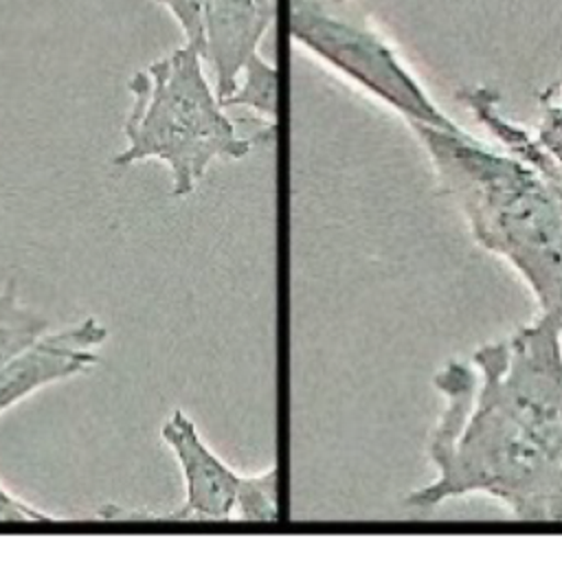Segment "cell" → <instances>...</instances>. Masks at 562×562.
<instances>
[{"label":"cell","instance_id":"1","mask_svg":"<svg viewBox=\"0 0 562 562\" xmlns=\"http://www.w3.org/2000/svg\"><path fill=\"white\" fill-rule=\"evenodd\" d=\"M435 386L443 408L428 439L435 479L404 505L432 509L485 494L518 520L562 522V327L538 321L450 360Z\"/></svg>","mask_w":562,"mask_h":562},{"label":"cell","instance_id":"2","mask_svg":"<svg viewBox=\"0 0 562 562\" xmlns=\"http://www.w3.org/2000/svg\"><path fill=\"white\" fill-rule=\"evenodd\" d=\"M474 241L503 257L562 327V204L538 167L465 130L408 125Z\"/></svg>","mask_w":562,"mask_h":562},{"label":"cell","instance_id":"3","mask_svg":"<svg viewBox=\"0 0 562 562\" xmlns=\"http://www.w3.org/2000/svg\"><path fill=\"white\" fill-rule=\"evenodd\" d=\"M202 61V53L184 42L127 81L132 103L123 121L125 147L112 156V162L116 167L145 160L165 165L173 198H189L213 162L248 156L252 145L270 138L277 127L270 125L255 138L239 136Z\"/></svg>","mask_w":562,"mask_h":562},{"label":"cell","instance_id":"4","mask_svg":"<svg viewBox=\"0 0 562 562\" xmlns=\"http://www.w3.org/2000/svg\"><path fill=\"white\" fill-rule=\"evenodd\" d=\"M292 42L406 125L461 130L426 92L358 0H290Z\"/></svg>","mask_w":562,"mask_h":562},{"label":"cell","instance_id":"5","mask_svg":"<svg viewBox=\"0 0 562 562\" xmlns=\"http://www.w3.org/2000/svg\"><path fill=\"white\" fill-rule=\"evenodd\" d=\"M160 441L171 450L182 476V505L167 520H233L239 472L233 470L200 435L195 422L176 408L160 426Z\"/></svg>","mask_w":562,"mask_h":562},{"label":"cell","instance_id":"6","mask_svg":"<svg viewBox=\"0 0 562 562\" xmlns=\"http://www.w3.org/2000/svg\"><path fill=\"white\" fill-rule=\"evenodd\" d=\"M105 340L108 327L97 316H86L57 331H44L0 367V415L44 386L88 373L99 364V347Z\"/></svg>","mask_w":562,"mask_h":562},{"label":"cell","instance_id":"7","mask_svg":"<svg viewBox=\"0 0 562 562\" xmlns=\"http://www.w3.org/2000/svg\"><path fill=\"white\" fill-rule=\"evenodd\" d=\"M274 0H202V57L224 101L274 22Z\"/></svg>","mask_w":562,"mask_h":562},{"label":"cell","instance_id":"8","mask_svg":"<svg viewBox=\"0 0 562 562\" xmlns=\"http://www.w3.org/2000/svg\"><path fill=\"white\" fill-rule=\"evenodd\" d=\"M459 101L476 116V121L509 151L529 160L533 167L542 171V176L553 187L560 204H562V167L540 147L536 136L522 130L518 123L509 121L498 105V94L487 86H472L459 92Z\"/></svg>","mask_w":562,"mask_h":562},{"label":"cell","instance_id":"9","mask_svg":"<svg viewBox=\"0 0 562 562\" xmlns=\"http://www.w3.org/2000/svg\"><path fill=\"white\" fill-rule=\"evenodd\" d=\"M224 108H246L277 125L279 116V70L259 53H255L241 68L235 90L222 101Z\"/></svg>","mask_w":562,"mask_h":562},{"label":"cell","instance_id":"10","mask_svg":"<svg viewBox=\"0 0 562 562\" xmlns=\"http://www.w3.org/2000/svg\"><path fill=\"white\" fill-rule=\"evenodd\" d=\"M44 331H48V321L20 301L15 279H9L0 290V367L33 345Z\"/></svg>","mask_w":562,"mask_h":562},{"label":"cell","instance_id":"11","mask_svg":"<svg viewBox=\"0 0 562 562\" xmlns=\"http://www.w3.org/2000/svg\"><path fill=\"white\" fill-rule=\"evenodd\" d=\"M233 520L241 522H277L279 520V468L270 465L261 472L239 474Z\"/></svg>","mask_w":562,"mask_h":562},{"label":"cell","instance_id":"12","mask_svg":"<svg viewBox=\"0 0 562 562\" xmlns=\"http://www.w3.org/2000/svg\"><path fill=\"white\" fill-rule=\"evenodd\" d=\"M536 140L562 167V101H558V86L547 88L540 97V123Z\"/></svg>","mask_w":562,"mask_h":562},{"label":"cell","instance_id":"13","mask_svg":"<svg viewBox=\"0 0 562 562\" xmlns=\"http://www.w3.org/2000/svg\"><path fill=\"white\" fill-rule=\"evenodd\" d=\"M180 26L184 42L202 53V0H156Z\"/></svg>","mask_w":562,"mask_h":562},{"label":"cell","instance_id":"14","mask_svg":"<svg viewBox=\"0 0 562 562\" xmlns=\"http://www.w3.org/2000/svg\"><path fill=\"white\" fill-rule=\"evenodd\" d=\"M59 516H53L13 494L0 481V522H59Z\"/></svg>","mask_w":562,"mask_h":562},{"label":"cell","instance_id":"15","mask_svg":"<svg viewBox=\"0 0 562 562\" xmlns=\"http://www.w3.org/2000/svg\"><path fill=\"white\" fill-rule=\"evenodd\" d=\"M560 88H562V81H560Z\"/></svg>","mask_w":562,"mask_h":562}]
</instances>
